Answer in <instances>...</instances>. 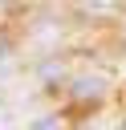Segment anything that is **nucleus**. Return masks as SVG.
Here are the masks:
<instances>
[{"label": "nucleus", "mask_w": 126, "mask_h": 130, "mask_svg": "<svg viewBox=\"0 0 126 130\" xmlns=\"http://www.w3.org/2000/svg\"><path fill=\"white\" fill-rule=\"evenodd\" d=\"M28 130H65V126H61V118H53V114H45V118H37V122H28Z\"/></svg>", "instance_id": "obj_2"}, {"label": "nucleus", "mask_w": 126, "mask_h": 130, "mask_svg": "<svg viewBox=\"0 0 126 130\" xmlns=\"http://www.w3.org/2000/svg\"><path fill=\"white\" fill-rule=\"evenodd\" d=\"M122 130H126V126H122Z\"/></svg>", "instance_id": "obj_4"}, {"label": "nucleus", "mask_w": 126, "mask_h": 130, "mask_svg": "<svg viewBox=\"0 0 126 130\" xmlns=\"http://www.w3.org/2000/svg\"><path fill=\"white\" fill-rule=\"evenodd\" d=\"M89 130H102V126H89Z\"/></svg>", "instance_id": "obj_3"}, {"label": "nucleus", "mask_w": 126, "mask_h": 130, "mask_svg": "<svg viewBox=\"0 0 126 130\" xmlns=\"http://www.w3.org/2000/svg\"><path fill=\"white\" fill-rule=\"evenodd\" d=\"M102 89H106V77H89V73L73 77V93H77V98H98Z\"/></svg>", "instance_id": "obj_1"}]
</instances>
